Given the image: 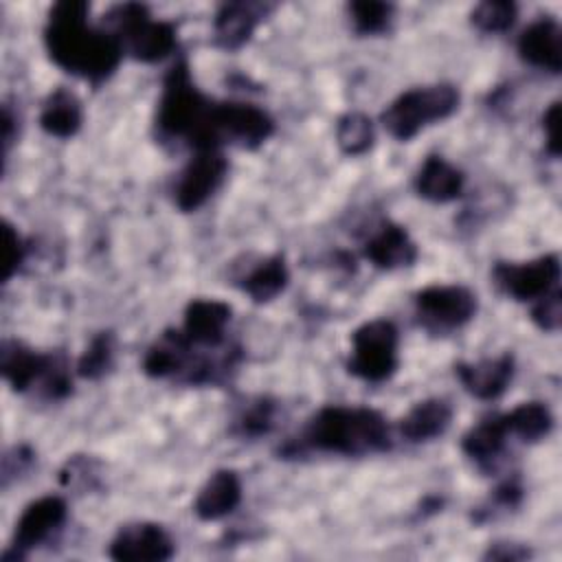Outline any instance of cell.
<instances>
[{"mask_svg": "<svg viewBox=\"0 0 562 562\" xmlns=\"http://www.w3.org/2000/svg\"><path fill=\"white\" fill-rule=\"evenodd\" d=\"M88 13V2L66 0L53 4L44 29V44L59 68L99 83L119 68L123 48L108 29L90 26Z\"/></svg>", "mask_w": 562, "mask_h": 562, "instance_id": "obj_1", "label": "cell"}, {"mask_svg": "<svg viewBox=\"0 0 562 562\" xmlns=\"http://www.w3.org/2000/svg\"><path fill=\"white\" fill-rule=\"evenodd\" d=\"M301 441L321 452L362 457L391 446L386 419L364 406H325L303 428Z\"/></svg>", "mask_w": 562, "mask_h": 562, "instance_id": "obj_2", "label": "cell"}, {"mask_svg": "<svg viewBox=\"0 0 562 562\" xmlns=\"http://www.w3.org/2000/svg\"><path fill=\"white\" fill-rule=\"evenodd\" d=\"M211 108L213 101L195 88L187 61L178 59L162 79L156 112L158 132L167 138H184L193 149L217 147L209 132Z\"/></svg>", "mask_w": 562, "mask_h": 562, "instance_id": "obj_3", "label": "cell"}, {"mask_svg": "<svg viewBox=\"0 0 562 562\" xmlns=\"http://www.w3.org/2000/svg\"><path fill=\"white\" fill-rule=\"evenodd\" d=\"M103 22L110 24L108 31L119 40L123 53L138 61H160L176 48V26L165 20H154L145 4H116Z\"/></svg>", "mask_w": 562, "mask_h": 562, "instance_id": "obj_4", "label": "cell"}, {"mask_svg": "<svg viewBox=\"0 0 562 562\" xmlns=\"http://www.w3.org/2000/svg\"><path fill=\"white\" fill-rule=\"evenodd\" d=\"M459 105V90L452 83H432L402 92L384 112L382 125L397 140L413 138L422 127L448 119Z\"/></svg>", "mask_w": 562, "mask_h": 562, "instance_id": "obj_5", "label": "cell"}, {"mask_svg": "<svg viewBox=\"0 0 562 562\" xmlns=\"http://www.w3.org/2000/svg\"><path fill=\"white\" fill-rule=\"evenodd\" d=\"M397 327L386 318H375L360 325L351 334L349 373L367 382L389 380L397 369Z\"/></svg>", "mask_w": 562, "mask_h": 562, "instance_id": "obj_6", "label": "cell"}, {"mask_svg": "<svg viewBox=\"0 0 562 562\" xmlns=\"http://www.w3.org/2000/svg\"><path fill=\"white\" fill-rule=\"evenodd\" d=\"M209 132L217 147L237 143L241 147H259L274 132V121L261 108L244 101H222L211 108Z\"/></svg>", "mask_w": 562, "mask_h": 562, "instance_id": "obj_7", "label": "cell"}, {"mask_svg": "<svg viewBox=\"0 0 562 562\" xmlns=\"http://www.w3.org/2000/svg\"><path fill=\"white\" fill-rule=\"evenodd\" d=\"M419 323L430 331L465 325L476 312V296L465 285H428L415 294Z\"/></svg>", "mask_w": 562, "mask_h": 562, "instance_id": "obj_8", "label": "cell"}, {"mask_svg": "<svg viewBox=\"0 0 562 562\" xmlns=\"http://www.w3.org/2000/svg\"><path fill=\"white\" fill-rule=\"evenodd\" d=\"M68 518L66 501L59 496H42L26 505L15 522L11 547L2 553V562L24 560L26 553L46 542L55 531L64 527Z\"/></svg>", "mask_w": 562, "mask_h": 562, "instance_id": "obj_9", "label": "cell"}, {"mask_svg": "<svg viewBox=\"0 0 562 562\" xmlns=\"http://www.w3.org/2000/svg\"><path fill=\"white\" fill-rule=\"evenodd\" d=\"M496 285L516 301H538L560 281V259L555 252L522 263L501 261L492 270Z\"/></svg>", "mask_w": 562, "mask_h": 562, "instance_id": "obj_10", "label": "cell"}, {"mask_svg": "<svg viewBox=\"0 0 562 562\" xmlns=\"http://www.w3.org/2000/svg\"><path fill=\"white\" fill-rule=\"evenodd\" d=\"M228 171V162L222 149H193L191 160L182 169L173 189V200L180 211L200 209L220 187Z\"/></svg>", "mask_w": 562, "mask_h": 562, "instance_id": "obj_11", "label": "cell"}, {"mask_svg": "<svg viewBox=\"0 0 562 562\" xmlns=\"http://www.w3.org/2000/svg\"><path fill=\"white\" fill-rule=\"evenodd\" d=\"M173 551L171 536L156 522L125 525L110 542V558L119 562H165Z\"/></svg>", "mask_w": 562, "mask_h": 562, "instance_id": "obj_12", "label": "cell"}, {"mask_svg": "<svg viewBox=\"0 0 562 562\" xmlns=\"http://www.w3.org/2000/svg\"><path fill=\"white\" fill-rule=\"evenodd\" d=\"M55 356L37 353L20 340H2L0 347V371L13 391L22 393L46 380L55 364Z\"/></svg>", "mask_w": 562, "mask_h": 562, "instance_id": "obj_13", "label": "cell"}, {"mask_svg": "<svg viewBox=\"0 0 562 562\" xmlns=\"http://www.w3.org/2000/svg\"><path fill=\"white\" fill-rule=\"evenodd\" d=\"M268 11L270 7L259 2H224L213 20L215 44L226 50L244 46Z\"/></svg>", "mask_w": 562, "mask_h": 562, "instance_id": "obj_14", "label": "cell"}, {"mask_svg": "<svg viewBox=\"0 0 562 562\" xmlns=\"http://www.w3.org/2000/svg\"><path fill=\"white\" fill-rule=\"evenodd\" d=\"M231 305L215 299H193L184 310L182 334L191 345L220 347L224 342V331L231 321Z\"/></svg>", "mask_w": 562, "mask_h": 562, "instance_id": "obj_15", "label": "cell"}, {"mask_svg": "<svg viewBox=\"0 0 562 562\" xmlns=\"http://www.w3.org/2000/svg\"><path fill=\"white\" fill-rule=\"evenodd\" d=\"M520 57L553 75L562 68V31L553 18H540L531 22L518 37Z\"/></svg>", "mask_w": 562, "mask_h": 562, "instance_id": "obj_16", "label": "cell"}, {"mask_svg": "<svg viewBox=\"0 0 562 562\" xmlns=\"http://www.w3.org/2000/svg\"><path fill=\"white\" fill-rule=\"evenodd\" d=\"M454 373L470 395L479 400H494L512 382L514 356L501 353L498 358H487L481 362H459L454 364Z\"/></svg>", "mask_w": 562, "mask_h": 562, "instance_id": "obj_17", "label": "cell"}, {"mask_svg": "<svg viewBox=\"0 0 562 562\" xmlns=\"http://www.w3.org/2000/svg\"><path fill=\"white\" fill-rule=\"evenodd\" d=\"M364 255L378 268L395 270L411 266L417 259V246L404 226L386 220L364 244Z\"/></svg>", "mask_w": 562, "mask_h": 562, "instance_id": "obj_18", "label": "cell"}, {"mask_svg": "<svg viewBox=\"0 0 562 562\" xmlns=\"http://www.w3.org/2000/svg\"><path fill=\"white\" fill-rule=\"evenodd\" d=\"M241 501V483L233 470L213 472L200 487L193 512L202 520H220L228 516Z\"/></svg>", "mask_w": 562, "mask_h": 562, "instance_id": "obj_19", "label": "cell"}, {"mask_svg": "<svg viewBox=\"0 0 562 562\" xmlns=\"http://www.w3.org/2000/svg\"><path fill=\"white\" fill-rule=\"evenodd\" d=\"M463 173L441 156H428L415 178V189L424 200L450 202L463 191Z\"/></svg>", "mask_w": 562, "mask_h": 562, "instance_id": "obj_20", "label": "cell"}, {"mask_svg": "<svg viewBox=\"0 0 562 562\" xmlns=\"http://www.w3.org/2000/svg\"><path fill=\"white\" fill-rule=\"evenodd\" d=\"M290 272L283 255H270L250 266L244 274H239V288L255 301L266 303L281 294L288 285Z\"/></svg>", "mask_w": 562, "mask_h": 562, "instance_id": "obj_21", "label": "cell"}, {"mask_svg": "<svg viewBox=\"0 0 562 562\" xmlns=\"http://www.w3.org/2000/svg\"><path fill=\"white\" fill-rule=\"evenodd\" d=\"M452 419V408L446 400L430 397L417 402L400 422V432L408 441H430L446 432Z\"/></svg>", "mask_w": 562, "mask_h": 562, "instance_id": "obj_22", "label": "cell"}, {"mask_svg": "<svg viewBox=\"0 0 562 562\" xmlns=\"http://www.w3.org/2000/svg\"><path fill=\"white\" fill-rule=\"evenodd\" d=\"M507 435H509V430L505 424V415H494V417H487V419L479 422L476 426H472L463 435L461 448L479 465H492L503 454Z\"/></svg>", "mask_w": 562, "mask_h": 562, "instance_id": "obj_23", "label": "cell"}, {"mask_svg": "<svg viewBox=\"0 0 562 562\" xmlns=\"http://www.w3.org/2000/svg\"><path fill=\"white\" fill-rule=\"evenodd\" d=\"M81 103L79 99L66 90V88H57L53 90L40 112V125L46 134L55 136V138H70L79 132L81 127Z\"/></svg>", "mask_w": 562, "mask_h": 562, "instance_id": "obj_24", "label": "cell"}, {"mask_svg": "<svg viewBox=\"0 0 562 562\" xmlns=\"http://www.w3.org/2000/svg\"><path fill=\"white\" fill-rule=\"evenodd\" d=\"M507 430L520 437L522 441H540L553 428V415L542 402H525L514 411L505 413Z\"/></svg>", "mask_w": 562, "mask_h": 562, "instance_id": "obj_25", "label": "cell"}, {"mask_svg": "<svg viewBox=\"0 0 562 562\" xmlns=\"http://www.w3.org/2000/svg\"><path fill=\"white\" fill-rule=\"evenodd\" d=\"M336 143L347 156H360L373 145V123L360 112H349L336 123Z\"/></svg>", "mask_w": 562, "mask_h": 562, "instance_id": "obj_26", "label": "cell"}, {"mask_svg": "<svg viewBox=\"0 0 562 562\" xmlns=\"http://www.w3.org/2000/svg\"><path fill=\"white\" fill-rule=\"evenodd\" d=\"M114 360V336L112 331H99L77 362V373L88 380L105 375Z\"/></svg>", "mask_w": 562, "mask_h": 562, "instance_id": "obj_27", "label": "cell"}, {"mask_svg": "<svg viewBox=\"0 0 562 562\" xmlns=\"http://www.w3.org/2000/svg\"><path fill=\"white\" fill-rule=\"evenodd\" d=\"M349 15L353 22V29L360 35H378L389 29L393 20V4L391 2H375V0H362L349 4Z\"/></svg>", "mask_w": 562, "mask_h": 562, "instance_id": "obj_28", "label": "cell"}, {"mask_svg": "<svg viewBox=\"0 0 562 562\" xmlns=\"http://www.w3.org/2000/svg\"><path fill=\"white\" fill-rule=\"evenodd\" d=\"M470 20L483 33H503L516 20V4L507 0H487L474 7Z\"/></svg>", "mask_w": 562, "mask_h": 562, "instance_id": "obj_29", "label": "cell"}, {"mask_svg": "<svg viewBox=\"0 0 562 562\" xmlns=\"http://www.w3.org/2000/svg\"><path fill=\"white\" fill-rule=\"evenodd\" d=\"M274 404L266 397L250 402L235 419V428L241 437H259L272 428Z\"/></svg>", "mask_w": 562, "mask_h": 562, "instance_id": "obj_30", "label": "cell"}, {"mask_svg": "<svg viewBox=\"0 0 562 562\" xmlns=\"http://www.w3.org/2000/svg\"><path fill=\"white\" fill-rule=\"evenodd\" d=\"M531 321L542 331H558L560 329V323H562V292L558 288L536 301V305L531 307Z\"/></svg>", "mask_w": 562, "mask_h": 562, "instance_id": "obj_31", "label": "cell"}, {"mask_svg": "<svg viewBox=\"0 0 562 562\" xmlns=\"http://www.w3.org/2000/svg\"><path fill=\"white\" fill-rule=\"evenodd\" d=\"M26 250L29 246L20 233L9 222H4V281H9L20 270L26 259Z\"/></svg>", "mask_w": 562, "mask_h": 562, "instance_id": "obj_32", "label": "cell"}, {"mask_svg": "<svg viewBox=\"0 0 562 562\" xmlns=\"http://www.w3.org/2000/svg\"><path fill=\"white\" fill-rule=\"evenodd\" d=\"M542 130H544V145L551 156H560V103L553 101L549 110L542 116Z\"/></svg>", "mask_w": 562, "mask_h": 562, "instance_id": "obj_33", "label": "cell"}, {"mask_svg": "<svg viewBox=\"0 0 562 562\" xmlns=\"http://www.w3.org/2000/svg\"><path fill=\"white\" fill-rule=\"evenodd\" d=\"M527 555H529L527 549H522L520 544H509V549H507V542H496L485 553V558H494V560H520Z\"/></svg>", "mask_w": 562, "mask_h": 562, "instance_id": "obj_34", "label": "cell"}, {"mask_svg": "<svg viewBox=\"0 0 562 562\" xmlns=\"http://www.w3.org/2000/svg\"><path fill=\"white\" fill-rule=\"evenodd\" d=\"M11 138H13V114L9 110V105L2 108V143H4V154L11 145Z\"/></svg>", "mask_w": 562, "mask_h": 562, "instance_id": "obj_35", "label": "cell"}]
</instances>
